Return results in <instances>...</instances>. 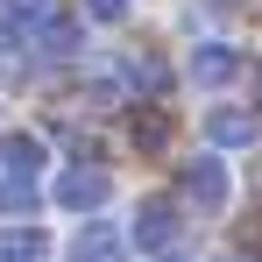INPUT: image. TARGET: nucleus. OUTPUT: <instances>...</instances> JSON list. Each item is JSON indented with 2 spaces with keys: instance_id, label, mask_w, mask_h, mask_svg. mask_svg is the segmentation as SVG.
<instances>
[{
  "instance_id": "8",
  "label": "nucleus",
  "mask_w": 262,
  "mask_h": 262,
  "mask_svg": "<svg viewBox=\"0 0 262 262\" xmlns=\"http://www.w3.org/2000/svg\"><path fill=\"white\" fill-rule=\"evenodd\" d=\"M163 135H170V121H163L156 106H142V121H135V142H142V149H156Z\"/></svg>"
},
{
  "instance_id": "4",
  "label": "nucleus",
  "mask_w": 262,
  "mask_h": 262,
  "mask_svg": "<svg viewBox=\"0 0 262 262\" xmlns=\"http://www.w3.org/2000/svg\"><path fill=\"white\" fill-rule=\"evenodd\" d=\"M99 199H106V177H99V170H71V177H57V206L85 213V206H99Z\"/></svg>"
},
{
  "instance_id": "6",
  "label": "nucleus",
  "mask_w": 262,
  "mask_h": 262,
  "mask_svg": "<svg viewBox=\"0 0 262 262\" xmlns=\"http://www.w3.org/2000/svg\"><path fill=\"white\" fill-rule=\"evenodd\" d=\"M206 135H213L220 149H248V142H255V121H248V114H234V106H220L213 121H206Z\"/></svg>"
},
{
  "instance_id": "7",
  "label": "nucleus",
  "mask_w": 262,
  "mask_h": 262,
  "mask_svg": "<svg viewBox=\"0 0 262 262\" xmlns=\"http://www.w3.org/2000/svg\"><path fill=\"white\" fill-rule=\"evenodd\" d=\"M0 163H14V170L29 177L43 163V142H36V135H0Z\"/></svg>"
},
{
  "instance_id": "3",
  "label": "nucleus",
  "mask_w": 262,
  "mask_h": 262,
  "mask_svg": "<svg viewBox=\"0 0 262 262\" xmlns=\"http://www.w3.org/2000/svg\"><path fill=\"white\" fill-rule=\"evenodd\" d=\"M191 78H199V85H227V78H241V50L206 43V50H199V64H191Z\"/></svg>"
},
{
  "instance_id": "11",
  "label": "nucleus",
  "mask_w": 262,
  "mask_h": 262,
  "mask_svg": "<svg viewBox=\"0 0 262 262\" xmlns=\"http://www.w3.org/2000/svg\"><path fill=\"white\" fill-rule=\"evenodd\" d=\"M163 262H184V255H163Z\"/></svg>"
},
{
  "instance_id": "2",
  "label": "nucleus",
  "mask_w": 262,
  "mask_h": 262,
  "mask_svg": "<svg viewBox=\"0 0 262 262\" xmlns=\"http://www.w3.org/2000/svg\"><path fill=\"white\" fill-rule=\"evenodd\" d=\"M142 227H135V234H142V248H163V241H177V206L170 199H163V191H156V199H142Z\"/></svg>"
},
{
  "instance_id": "10",
  "label": "nucleus",
  "mask_w": 262,
  "mask_h": 262,
  "mask_svg": "<svg viewBox=\"0 0 262 262\" xmlns=\"http://www.w3.org/2000/svg\"><path fill=\"white\" fill-rule=\"evenodd\" d=\"M92 14H128V0H92Z\"/></svg>"
},
{
  "instance_id": "5",
  "label": "nucleus",
  "mask_w": 262,
  "mask_h": 262,
  "mask_svg": "<svg viewBox=\"0 0 262 262\" xmlns=\"http://www.w3.org/2000/svg\"><path fill=\"white\" fill-rule=\"evenodd\" d=\"M128 255V241L114 234V227H85L78 241H71V262H121Z\"/></svg>"
},
{
  "instance_id": "9",
  "label": "nucleus",
  "mask_w": 262,
  "mask_h": 262,
  "mask_svg": "<svg viewBox=\"0 0 262 262\" xmlns=\"http://www.w3.org/2000/svg\"><path fill=\"white\" fill-rule=\"evenodd\" d=\"M0 206H7V213H29V206H36V184H21V177H14V184L0 191Z\"/></svg>"
},
{
  "instance_id": "1",
  "label": "nucleus",
  "mask_w": 262,
  "mask_h": 262,
  "mask_svg": "<svg viewBox=\"0 0 262 262\" xmlns=\"http://www.w3.org/2000/svg\"><path fill=\"white\" fill-rule=\"evenodd\" d=\"M184 199H191V206H206V213H220V206H227V170H220V156L184 163Z\"/></svg>"
}]
</instances>
